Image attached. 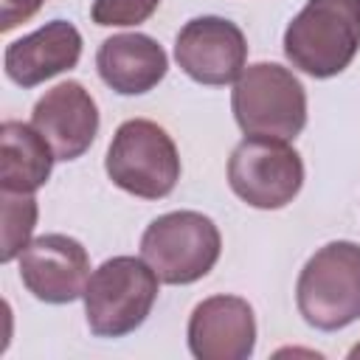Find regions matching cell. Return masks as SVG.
Here are the masks:
<instances>
[{"mask_svg": "<svg viewBox=\"0 0 360 360\" xmlns=\"http://www.w3.org/2000/svg\"><path fill=\"white\" fill-rule=\"evenodd\" d=\"M360 51V0H307L284 31V56L312 79L343 73Z\"/></svg>", "mask_w": 360, "mask_h": 360, "instance_id": "obj_1", "label": "cell"}, {"mask_svg": "<svg viewBox=\"0 0 360 360\" xmlns=\"http://www.w3.org/2000/svg\"><path fill=\"white\" fill-rule=\"evenodd\" d=\"M295 304L301 318L321 332L354 323L360 318V245L338 239L315 250L298 273Z\"/></svg>", "mask_w": 360, "mask_h": 360, "instance_id": "obj_2", "label": "cell"}, {"mask_svg": "<svg viewBox=\"0 0 360 360\" xmlns=\"http://www.w3.org/2000/svg\"><path fill=\"white\" fill-rule=\"evenodd\" d=\"M158 273L135 256L101 262L84 287V315L96 338H124L135 332L158 301Z\"/></svg>", "mask_w": 360, "mask_h": 360, "instance_id": "obj_3", "label": "cell"}, {"mask_svg": "<svg viewBox=\"0 0 360 360\" xmlns=\"http://www.w3.org/2000/svg\"><path fill=\"white\" fill-rule=\"evenodd\" d=\"M231 110L245 135L292 141L307 127L304 84L276 62H256L242 70L231 90Z\"/></svg>", "mask_w": 360, "mask_h": 360, "instance_id": "obj_4", "label": "cell"}, {"mask_svg": "<svg viewBox=\"0 0 360 360\" xmlns=\"http://www.w3.org/2000/svg\"><path fill=\"white\" fill-rule=\"evenodd\" d=\"M104 169L121 191L141 200H160L172 194L180 180V155L160 124L129 118L115 129Z\"/></svg>", "mask_w": 360, "mask_h": 360, "instance_id": "obj_5", "label": "cell"}, {"mask_svg": "<svg viewBox=\"0 0 360 360\" xmlns=\"http://www.w3.org/2000/svg\"><path fill=\"white\" fill-rule=\"evenodd\" d=\"M222 253V236L200 211H169L152 219L141 236V259L163 284H191L208 276Z\"/></svg>", "mask_w": 360, "mask_h": 360, "instance_id": "obj_6", "label": "cell"}, {"mask_svg": "<svg viewBox=\"0 0 360 360\" xmlns=\"http://www.w3.org/2000/svg\"><path fill=\"white\" fill-rule=\"evenodd\" d=\"M228 183L248 205L276 211L301 191L304 160L281 138L248 135L228 158Z\"/></svg>", "mask_w": 360, "mask_h": 360, "instance_id": "obj_7", "label": "cell"}, {"mask_svg": "<svg viewBox=\"0 0 360 360\" xmlns=\"http://www.w3.org/2000/svg\"><path fill=\"white\" fill-rule=\"evenodd\" d=\"M174 59L188 79L208 87H222L242 76L248 62V39L242 28L225 17H194L174 39Z\"/></svg>", "mask_w": 360, "mask_h": 360, "instance_id": "obj_8", "label": "cell"}, {"mask_svg": "<svg viewBox=\"0 0 360 360\" xmlns=\"http://www.w3.org/2000/svg\"><path fill=\"white\" fill-rule=\"evenodd\" d=\"M20 278L25 290L45 304H70L84 295L90 281V256L68 233H42L20 253Z\"/></svg>", "mask_w": 360, "mask_h": 360, "instance_id": "obj_9", "label": "cell"}, {"mask_svg": "<svg viewBox=\"0 0 360 360\" xmlns=\"http://www.w3.org/2000/svg\"><path fill=\"white\" fill-rule=\"evenodd\" d=\"M31 124L48 141L56 160H76L98 135V107L84 84L68 79L45 90V96L34 104Z\"/></svg>", "mask_w": 360, "mask_h": 360, "instance_id": "obj_10", "label": "cell"}, {"mask_svg": "<svg viewBox=\"0 0 360 360\" xmlns=\"http://www.w3.org/2000/svg\"><path fill=\"white\" fill-rule=\"evenodd\" d=\"M186 335L197 360H248L256 346L253 307L239 295H211L194 307Z\"/></svg>", "mask_w": 360, "mask_h": 360, "instance_id": "obj_11", "label": "cell"}, {"mask_svg": "<svg viewBox=\"0 0 360 360\" xmlns=\"http://www.w3.org/2000/svg\"><path fill=\"white\" fill-rule=\"evenodd\" d=\"M82 34L68 20H51L42 28L8 42L3 53L6 76L20 87H37L45 79L79 65Z\"/></svg>", "mask_w": 360, "mask_h": 360, "instance_id": "obj_12", "label": "cell"}, {"mask_svg": "<svg viewBox=\"0 0 360 360\" xmlns=\"http://www.w3.org/2000/svg\"><path fill=\"white\" fill-rule=\"evenodd\" d=\"M96 68L101 82L118 96H141L166 76L169 56L149 34H112L98 45Z\"/></svg>", "mask_w": 360, "mask_h": 360, "instance_id": "obj_13", "label": "cell"}, {"mask_svg": "<svg viewBox=\"0 0 360 360\" xmlns=\"http://www.w3.org/2000/svg\"><path fill=\"white\" fill-rule=\"evenodd\" d=\"M53 149L34 124L3 121L0 127V188L14 194H34L48 183L53 169Z\"/></svg>", "mask_w": 360, "mask_h": 360, "instance_id": "obj_14", "label": "cell"}, {"mask_svg": "<svg viewBox=\"0 0 360 360\" xmlns=\"http://www.w3.org/2000/svg\"><path fill=\"white\" fill-rule=\"evenodd\" d=\"M0 208H3V250H0V259L11 262L31 242V233H34V225H37V200H34V194L3 191L0 194Z\"/></svg>", "mask_w": 360, "mask_h": 360, "instance_id": "obj_15", "label": "cell"}, {"mask_svg": "<svg viewBox=\"0 0 360 360\" xmlns=\"http://www.w3.org/2000/svg\"><path fill=\"white\" fill-rule=\"evenodd\" d=\"M160 0H93L90 20L96 25H141L158 11Z\"/></svg>", "mask_w": 360, "mask_h": 360, "instance_id": "obj_16", "label": "cell"}, {"mask_svg": "<svg viewBox=\"0 0 360 360\" xmlns=\"http://www.w3.org/2000/svg\"><path fill=\"white\" fill-rule=\"evenodd\" d=\"M45 0H0V28L3 31H11L17 28L20 22L31 20L39 8H42Z\"/></svg>", "mask_w": 360, "mask_h": 360, "instance_id": "obj_17", "label": "cell"}]
</instances>
